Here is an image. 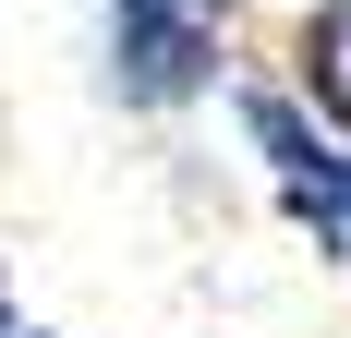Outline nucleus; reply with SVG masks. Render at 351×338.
<instances>
[{"label":"nucleus","instance_id":"obj_1","mask_svg":"<svg viewBox=\"0 0 351 338\" xmlns=\"http://www.w3.org/2000/svg\"><path fill=\"white\" fill-rule=\"evenodd\" d=\"M97 85L134 121H182L243 85L230 0H97Z\"/></svg>","mask_w":351,"mask_h":338},{"label":"nucleus","instance_id":"obj_2","mask_svg":"<svg viewBox=\"0 0 351 338\" xmlns=\"http://www.w3.org/2000/svg\"><path fill=\"white\" fill-rule=\"evenodd\" d=\"M230 121H243V157H254V181H267V205L315 242L327 266H351V145L291 97V73H254V61H243V85H230Z\"/></svg>","mask_w":351,"mask_h":338},{"label":"nucleus","instance_id":"obj_3","mask_svg":"<svg viewBox=\"0 0 351 338\" xmlns=\"http://www.w3.org/2000/svg\"><path fill=\"white\" fill-rule=\"evenodd\" d=\"M279 73H291V97H303L327 133L351 145V0H303V12H291Z\"/></svg>","mask_w":351,"mask_h":338},{"label":"nucleus","instance_id":"obj_4","mask_svg":"<svg viewBox=\"0 0 351 338\" xmlns=\"http://www.w3.org/2000/svg\"><path fill=\"white\" fill-rule=\"evenodd\" d=\"M0 338H61V326H49V314H25L12 290H0Z\"/></svg>","mask_w":351,"mask_h":338}]
</instances>
